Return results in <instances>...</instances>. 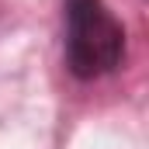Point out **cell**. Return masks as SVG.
<instances>
[{
  "label": "cell",
  "instance_id": "cell-1",
  "mask_svg": "<svg viewBox=\"0 0 149 149\" xmlns=\"http://www.w3.org/2000/svg\"><path fill=\"white\" fill-rule=\"evenodd\" d=\"M125 24L104 0H63V63L73 80L111 76L125 63Z\"/></svg>",
  "mask_w": 149,
  "mask_h": 149
}]
</instances>
